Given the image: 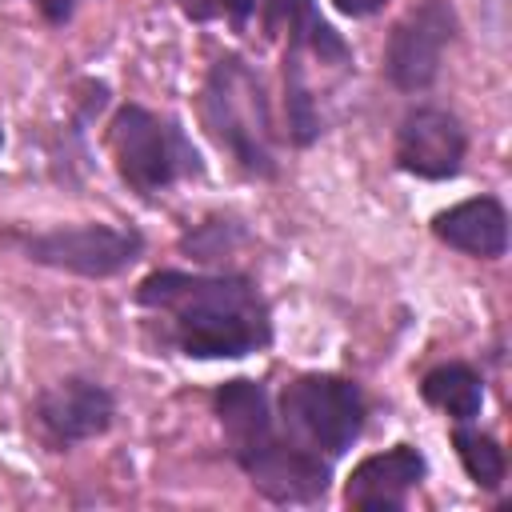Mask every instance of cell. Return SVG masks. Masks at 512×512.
<instances>
[{
    "label": "cell",
    "mask_w": 512,
    "mask_h": 512,
    "mask_svg": "<svg viewBox=\"0 0 512 512\" xmlns=\"http://www.w3.org/2000/svg\"><path fill=\"white\" fill-rule=\"evenodd\" d=\"M428 472V460L412 444H392L384 452L364 456L344 484V504L360 512H400L408 508V496L420 488Z\"/></svg>",
    "instance_id": "obj_9"
},
{
    "label": "cell",
    "mask_w": 512,
    "mask_h": 512,
    "mask_svg": "<svg viewBox=\"0 0 512 512\" xmlns=\"http://www.w3.org/2000/svg\"><path fill=\"white\" fill-rule=\"evenodd\" d=\"M432 236L472 260H500L508 252V208L496 196H468L432 216Z\"/></svg>",
    "instance_id": "obj_11"
},
{
    "label": "cell",
    "mask_w": 512,
    "mask_h": 512,
    "mask_svg": "<svg viewBox=\"0 0 512 512\" xmlns=\"http://www.w3.org/2000/svg\"><path fill=\"white\" fill-rule=\"evenodd\" d=\"M212 408L224 428L228 452L240 468H248L256 456H264L280 440L276 416H272V404H268V392L260 380H248V376L224 380L212 396Z\"/></svg>",
    "instance_id": "obj_10"
},
{
    "label": "cell",
    "mask_w": 512,
    "mask_h": 512,
    "mask_svg": "<svg viewBox=\"0 0 512 512\" xmlns=\"http://www.w3.org/2000/svg\"><path fill=\"white\" fill-rule=\"evenodd\" d=\"M0 144H4V132H0Z\"/></svg>",
    "instance_id": "obj_19"
},
{
    "label": "cell",
    "mask_w": 512,
    "mask_h": 512,
    "mask_svg": "<svg viewBox=\"0 0 512 512\" xmlns=\"http://www.w3.org/2000/svg\"><path fill=\"white\" fill-rule=\"evenodd\" d=\"M456 40V8L448 0H420L412 4L388 36L384 72L400 92H424L436 84L444 48Z\"/></svg>",
    "instance_id": "obj_6"
},
{
    "label": "cell",
    "mask_w": 512,
    "mask_h": 512,
    "mask_svg": "<svg viewBox=\"0 0 512 512\" xmlns=\"http://www.w3.org/2000/svg\"><path fill=\"white\" fill-rule=\"evenodd\" d=\"M116 420V396L88 376H64L48 384L32 404V424L44 448L68 452L84 440H96Z\"/></svg>",
    "instance_id": "obj_7"
},
{
    "label": "cell",
    "mask_w": 512,
    "mask_h": 512,
    "mask_svg": "<svg viewBox=\"0 0 512 512\" xmlns=\"http://www.w3.org/2000/svg\"><path fill=\"white\" fill-rule=\"evenodd\" d=\"M364 416L368 400L348 376L304 372L280 392V436L328 464L360 440Z\"/></svg>",
    "instance_id": "obj_4"
},
{
    "label": "cell",
    "mask_w": 512,
    "mask_h": 512,
    "mask_svg": "<svg viewBox=\"0 0 512 512\" xmlns=\"http://www.w3.org/2000/svg\"><path fill=\"white\" fill-rule=\"evenodd\" d=\"M108 152L120 172V180L136 196H160L176 180L200 176L204 160L188 132L144 104H120L108 124Z\"/></svg>",
    "instance_id": "obj_3"
},
{
    "label": "cell",
    "mask_w": 512,
    "mask_h": 512,
    "mask_svg": "<svg viewBox=\"0 0 512 512\" xmlns=\"http://www.w3.org/2000/svg\"><path fill=\"white\" fill-rule=\"evenodd\" d=\"M284 88H288V136L292 144L308 148L320 136V116L312 108V96L304 88V72H300V52H284Z\"/></svg>",
    "instance_id": "obj_15"
},
{
    "label": "cell",
    "mask_w": 512,
    "mask_h": 512,
    "mask_svg": "<svg viewBox=\"0 0 512 512\" xmlns=\"http://www.w3.org/2000/svg\"><path fill=\"white\" fill-rule=\"evenodd\" d=\"M336 4V12H344V16H356V20H364V16H376L388 0H332Z\"/></svg>",
    "instance_id": "obj_18"
},
{
    "label": "cell",
    "mask_w": 512,
    "mask_h": 512,
    "mask_svg": "<svg viewBox=\"0 0 512 512\" xmlns=\"http://www.w3.org/2000/svg\"><path fill=\"white\" fill-rule=\"evenodd\" d=\"M24 260L60 268L84 280H108L132 268L144 252V236L136 228H116V224H76V228H48V232H24L8 236Z\"/></svg>",
    "instance_id": "obj_5"
},
{
    "label": "cell",
    "mask_w": 512,
    "mask_h": 512,
    "mask_svg": "<svg viewBox=\"0 0 512 512\" xmlns=\"http://www.w3.org/2000/svg\"><path fill=\"white\" fill-rule=\"evenodd\" d=\"M200 124L248 176H260V180L276 176L272 108L260 76L240 56H220L208 68V80L200 92Z\"/></svg>",
    "instance_id": "obj_2"
},
{
    "label": "cell",
    "mask_w": 512,
    "mask_h": 512,
    "mask_svg": "<svg viewBox=\"0 0 512 512\" xmlns=\"http://www.w3.org/2000/svg\"><path fill=\"white\" fill-rule=\"evenodd\" d=\"M144 312L164 316L172 344L192 360H240L272 344V312L248 276L236 272H152L136 288Z\"/></svg>",
    "instance_id": "obj_1"
},
{
    "label": "cell",
    "mask_w": 512,
    "mask_h": 512,
    "mask_svg": "<svg viewBox=\"0 0 512 512\" xmlns=\"http://www.w3.org/2000/svg\"><path fill=\"white\" fill-rule=\"evenodd\" d=\"M264 32L268 36H288L292 52H312L320 56V64H344L352 52L340 40V32L316 12L312 0H264Z\"/></svg>",
    "instance_id": "obj_12"
},
{
    "label": "cell",
    "mask_w": 512,
    "mask_h": 512,
    "mask_svg": "<svg viewBox=\"0 0 512 512\" xmlns=\"http://www.w3.org/2000/svg\"><path fill=\"white\" fill-rule=\"evenodd\" d=\"M452 444H456L460 468L468 472V480H472L476 488L496 492V488L504 484V476H508V460H504V448H500L488 432H480V428H472V424H456Z\"/></svg>",
    "instance_id": "obj_14"
},
{
    "label": "cell",
    "mask_w": 512,
    "mask_h": 512,
    "mask_svg": "<svg viewBox=\"0 0 512 512\" xmlns=\"http://www.w3.org/2000/svg\"><path fill=\"white\" fill-rule=\"evenodd\" d=\"M420 396H424L436 412H444L448 420L472 424V420L480 416V408H484V380H480L476 368L452 360V364H436L432 372H424Z\"/></svg>",
    "instance_id": "obj_13"
},
{
    "label": "cell",
    "mask_w": 512,
    "mask_h": 512,
    "mask_svg": "<svg viewBox=\"0 0 512 512\" xmlns=\"http://www.w3.org/2000/svg\"><path fill=\"white\" fill-rule=\"evenodd\" d=\"M32 4L40 8V16H44L48 24H68L80 0H32Z\"/></svg>",
    "instance_id": "obj_17"
},
{
    "label": "cell",
    "mask_w": 512,
    "mask_h": 512,
    "mask_svg": "<svg viewBox=\"0 0 512 512\" xmlns=\"http://www.w3.org/2000/svg\"><path fill=\"white\" fill-rule=\"evenodd\" d=\"M260 4H264V0H212V8H208V12L228 16V24H232L236 32H244V28H248V20L260 12ZM208 12H204V16H208Z\"/></svg>",
    "instance_id": "obj_16"
},
{
    "label": "cell",
    "mask_w": 512,
    "mask_h": 512,
    "mask_svg": "<svg viewBox=\"0 0 512 512\" xmlns=\"http://www.w3.org/2000/svg\"><path fill=\"white\" fill-rule=\"evenodd\" d=\"M468 132L464 124L436 104L412 108L396 128V164L420 180H452L464 168Z\"/></svg>",
    "instance_id": "obj_8"
}]
</instances>
